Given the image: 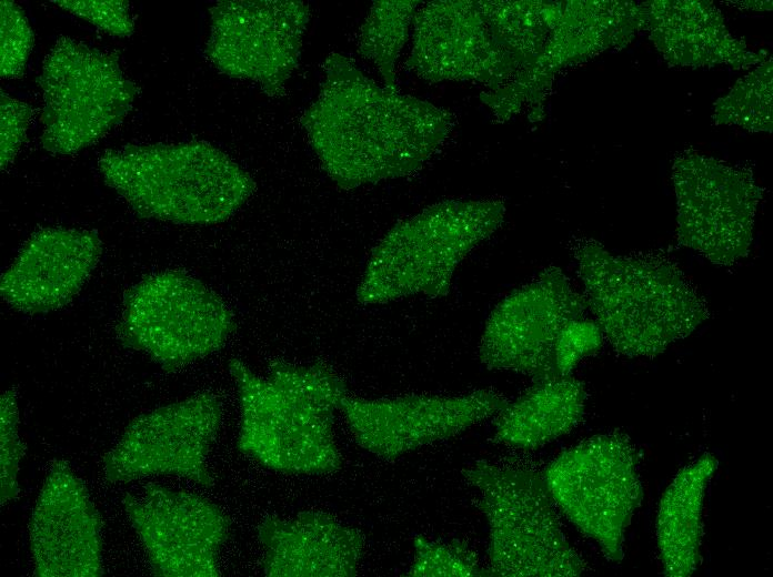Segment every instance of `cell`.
Returning a JSON list of instances; mask_svg holds the SVG:
<instances>
[{
  "instance_id": "6da1fadb",
  "label": "cell",
  "mask_w": 773,
  "mask_h": 577,
  "mask_svg": "<svg viewBox=\"0 0 773 577\" xmlns=\"http://www.w3.org/2000/svg\"><path fill=\"white\" fill-rule=\"evenodd\" d=\"M300 123L330 179L351 190L419 171L442 148L454 121L443 108L379 85L333 52Z\"/></svg>"
},
{
  "instance_id": "7a4b0ae2",
  "label": "cell",
  "mask_w": 773,
  "mask_h": 577,
  "mask_svg": "<svg viewBox=\"0 0 773 577\" xmlns=\"http://www.w3.org/2000/svg\"><path fill=\"white\" fill-rule=\"evenodd\" d=\"M449 53L454 81L484 85L499 122L523 109L536 121L554 75L592 57L593 38L576 1L460 0Z\"/></svg>"
},
{
  "instance_id": "3957f363",
  "label": "cell",
  "mask_w": 773,
  "mask_h": 577,
  "mask_svg": "<svg viewBox=\"0 0 773 577\" xmlns=\"http://www.w3.org/2000/svg\"><path fill=\"white\" fill-rule=\"evenodd\" d=\"M588 308L626 357H655L710 317L703 295L663 253L615 255L594 240L574 245Z\"/></svg>"
},
{
  "instance_id": "277c9868",
  "label": "cell",
  "mask_w": 773,
  "mask_h": 577,
  "mask_svg": "<svg viewBox=\"0 0 773 577\" xmlns=\"http://www.w3.org/2000/svg\"><path fill=\"white\" fill-rule=\"evenodd\" d=\"M229 371L241 407V453L287 474L322 475L341 467L333 423L348 393L331 367L273 361L262 377L232 358Z\"/></svg>"
},
{
  "instance_id": "5b68a950",
  "label": "cell",
  "mask_w": 773,
  "mask_h": 577,
  "mask_svg": "<svg viewBox=\"0 0 773 577\" xmlns=\"http://www.w3.org/2000/svg\"><path fill=\"white\" fill-rule=\"evenodd\" d=\"M98 165L138 215L183 225L228 220L255 188L247 171L203 141L126 144L107 150Z\"/></svg>"
},
{
  "instance_id": "8992f818",
  "label": "cell",
  "mask_w": 773,
  "mask_h": 577,
  "mask_svg": "<svg viewBox=\"0 0 773 577\" xmlns=\"http://www.w3.org/2000/svg\"><path fill=\"white\" fill-rule=\"evenodd\" d=\"M502 200H444L394 225L372 250L357 290L360 303L446 296L458 265L504 221Z\"/></svg>"
},
{
  "instance_id": "52a82bcc",
  "label": "cell",
  "mask_w": 773,
  "mask_h": 577,
  "mask_svg": "<svg viewBox=\"0 0 773 577\" xmlns=\"http://www.w3.org/2000/svg\"><path fill=\"white\" fill-rule=\"evenodd\" d=\"M490 527L489 576L572 577L585 564L568 541L544 475L478 460L463 470Z\"/></svg>"
},
{
  "instance_id": "ba28073f",
  "label": "cell",
  "mask_w": 773,
  "mask_h": 577,
  "mask_svg": "<svg viewBox=\"0 0 773 577\" xmlns=\"http://www.w3.org/2000/svg\"><path fill=\"white\" fill-rule=\"evenodd\" d=\"M235 328L212 290L180 271L151 274L128 290L118 325L121 343L174 371L220 350Z\"/></svg>"
},
{
  "instance_id": "9c48e42d",
  "label": "cell",
  "mask_w": 773,
  "mask_h": 577,
  "mask_svg": "<svg viewBox=\"0 0 773 577\" xmlns=\"http://www.w3.org/2000/svg\"><path fill=\"white\" fill-rule=\"evenodd\" d=\"M639 456L628 436H592L561 453L544 478L554 504L604 557L620 563L625 532L643 499Z\"/></svg>"
},
{
  "instance_id": "30bf717a",
  "label": "cell",
  "mask_w": 773,
  "mask_h": 577,
  "mask_svg": "<svg viewBox=\"0 0 773 577\" xmlns=\"http://www.w3.org/2000/svg\"><path fill=\"white\" fill-rule=\"evenodd\" d=\"M38 84L43 93L41 144L69 155L100 140L130 111L137 85L117 57L69 37L44 58Z\"/></svg>"
},
{
  "instance_id": "8fae6325",
  "label": "cell",
  "mask_w": 773,
  "mask_h": 577,
  "mask_svg": "<svg viewBox=\"0 0 773 577\" xmlns=\"http://www.w3.org/2000/svg\"><path fill=\"white\" fill-rule=\"evenodd\" d=\"M205 57L222 73L285 93L297 69L310 8L297 0H224L212 6Z\"/></svg>"
},
{
  "instance_id": "7c38bea8",
  "label": "cell",
  "mask_w": 773,
  "mask_h": 577,
  "mask_svg": "<svg viewBox=\"0 0 773 577\" xmlns=\"http://www.w3.org/2000/svg\"><path fill=\"white\" fill-rule=\"evenodd\" d=\"M586 310L584 295L564 272L549 266L494 306L481 336L480 361L489 370L516 372L534 382L560 376L556 341Z\"/></svg>"
},
{
  "instance_id": "4fadbf2b",
  "label": "cell",
  "mask_w": 773,
  "mask_h": 577,
  "mask_svg": "<svg viewBox=\"0 0 773 577\" xmlns=\"http://www.w3.org/2000/svg\"><path fill=\"white\" fill-rule=\"evenodd\" d=\"M677 240L719 266L750 253L762 191L750 172L687 155L673 166Z\"/></svg>"
},
{
  "instance_id": "5bb4252c",
  "label": "cell",
  "mask_w": 773,
  "mask_h": 577,
  "mask_svg": "<svg viewBox=\"0 0 773 577\" xmlns=\"http://www.w3.org/2000/svg\"><path fill=\"white\" fill-rule=\"evenodd\" d=\"M221 423V405L210 393L159 407L134 418L103 457L106 478L128 482L175 475L202 486L213 479L207 457Z\"/></svg>"
},
{
  "instance_id": "9a60e30c",
  "label": "cell",
  "mask_w": 773,
  "mask_h": 577,
  "mask_svg": "<svg viewBox=\"0 0 773 577\" xmlns=\"http://www.w3.org/2000/svg\"><path fill=\"white\" fill-rule=\"evenodd\" d=\"M509 403L492 389L462 395H405L365 399L344 396L340 409L354 441L368 452L394 459L449 439L500 413Z\"/></svg>"
},
{
  "instance_id": "2e32d148",
  "label": "cell",
  "mask_w": 773,
  "mask_h": 577,
  "mask_svg": "<svg viewBox=\"0 0 773 577\" xmlns=\"http://www.w3.org/2000/svg\"><path fill=\"white\" fill-rule=\"evenodd\" d=\"M123 506L155 576L220 575L218 555L228 539L230 522L217 505L151 484L141 496L127 494Z\"/></svg>"
},
{
  "instance_id": "e0dca14e",
  "label": "cell",
  "mask_w": 773,
  "mask_h": 577,
  "mask_svg": "<svg viewBox=\"0 0 773 577\" xmlns=\"http://www.w3.org/2000/svg\"><path fill=\"white\" fill-rule=\"evenodd\" d=\"M101 517L84 484L68 463H53L30 518L33 575L101 576Z\"/></svg>"
},
{
  "instance_id": "ac0fdd59",
  "label": "cell",
  "mask_w": 773,
  "mask_h": 577,
  "mask_svg": "<svg viewBox=\"0 0 773 577\" xmlns=\"http://www.w3.org/2000/svg\"><path fill=\"white\" fill-rule=\"evenodd\" d=\"M102 252L97 232L43 229L29 237L0 281V293L13 308L46 313L69 303L81 290Z\"/></svg>"
},
{
  "instance_id": "d6986e66",
  "label": "cell",
  "mask_w": 773,
  "mask_h": 577,
  "mask_svg": "<svg viewBox=\"0 0 773 577\" xmlns=\"http://www.w3.org/2000/svg\"><path fill=\"white\" fill-rule=\"evenodd\" d=\"M262 569L271 577H348L357 574L364 538L320 510L290 519L265 518L259 527Z\"/></svg>"
},
{
  "instance_id": "ffe728a7",
  "label": "cell",
  "mask_w": 773,
  "mask_h": 577,
  "mask_svg": "<svg viewBox=\"0 0 773 577\" xmlns=\"http://www.w3.org/2000/svg\"><path fill=\"white\" fill-rule=\"evenodd\" d=\"M588 394L572 375L534 382L495 415V442L536 449L571 432L583 418Z\"/></svg>"
},
{
  "instance_id": "44dd1931",
  "label": "cell",
  "mask_w": 773,
  "mask_h": 577,
  "mask_svg": "<svg viewBox=\"0 0 773 577\" xmlns=\"http://www.w3.org/2000/svg\"><path fill=\"white\" fill-rule=\"evenodd\" d=\"M717 466V458L704 453L677 472L661 497L655 527L665 576L689 577L700 564L704 497Z\"/></svg>"
},
{
  "instance_id": "7402d4cb",
  "label": "cell",
  "mask_w": 773,
  "mask_h": 577,
  "mask_svg": "<svg viewBox=\"0 0 773 577\" xmlns=\"http://www.w3.org/2000/svg\"><path fill=\"white\" fill-rule=\"evenodd\" d=\"M420 3L418 0L374 1L359 30V53L375 65L384 87L393 91H398L396 61Z\"/></svg>"
},
{
  "instance_id": "603a6c76",
  "label": "cell",
  "mask_w": 773,
  "mask_h": 577,
  "mask_svg": "<svg viewBox=\"0 0 773 577\" xmlns=\"http://www.w3.org/2000/svg\"><path fill=\"white\" fill-rule=\"evenodd\" d=\"M409 576H489L481 568L476 554L462 540L449 543L414 538V560Z\"/></svg>"
},
{
  "instance_id": "cb8c5ba5",
  "label": "cell",
  "mask_w": 773,
  "mask_h": 577,
  "mask_svg": "<svg viewBox=\"0 0 773 577\" xmlns=\"http://www.w3.org/2000/svg\"><path fill=\"white\" fill-rule=\"evenodd\" d=\"M0 17V74L20 78L33 47V32L23 10L12 1H1Z\"/></svg>"
},
{
  "instance_id": "d4e9b609",
  "label": "cell",
  "mask_w": 773,
  "mask_h": 577,
  "mask_svg": "<svg viewBox=\"0 0 773 577\" xmlns=\"http://www.w3.org/2000/svg\"><path fill=\"white\" fill-rule=\"evenodd\" d=\"M19 412L13 389L6 391L0 405V447H1V505L14 499L19 493V465L26 446L18 433Z\"/></svg>"
},
{
  "instance_id": "484cf974",
  "label": "cell",
  "mask_w": 773,
  "mask_h": 577,
  "mask_svg": "<svg viewBox=\"0 0 773 577\" xmlns=\"http://www.w3.org/2000/svg\"><path fill=\"white\" fill-rule=\"evenodd\" d=\"M52 2L111 36L124 38L134 31V22L128 1L59 0Z\"/></svg>"
},
{
  "instance_id": "4316f807",
  "label": "cell",
  "mask_w": 773,
  "mask_h": 577,
  "mask_svg": "<svg viewBox=\"0 0 773 577\" xmlns=\"http://www.w3.org/2000/svg\"><path fill=\"white\" fill-rule=\"evenodd\" d=\"M603 338L594 321L581 317L570 322L555 344V366L559 375H571L580 361L600 350Z\"/></svg>"
},
{
  "instance_id": "83f0119b",
  "label": "cell",
  "mask_w": 773,
  "mask_h": 577,
  "mask_svg": "<svg viewBox=\"0 0 773 577\" xmlns=\"http://www.w3.org/2000/svg\"><path fill=\"white\" fill-rule=\"evenodd\" d=\"M0 99V159L3 170L13 161L24 141L33 110L31 105L11 98L2 89Z\"/></svg>"
}]
</instances>
